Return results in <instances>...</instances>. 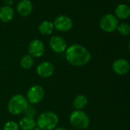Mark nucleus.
Masks as SVG:
<instances>
[{
  "label": "nucleus",
  "mask_w": 130,
  "mask_h": 130,
  "mask_svg": "<svg viewBox=\"0 0 130 130\" xmlns=\"http://www.w3.org/2000/svg\"><path fill=\"white\" fill-rule=\"evenodd\" d=\"M54 66L51 62L44 61L38 65L36 68V73L39 77L47 78L54 74Z\"/></svg>",
  "instance_id": "obj_10"
},
{
  "label": "nucleus",
  "mask_w": 130,
  "mask_h": 130,
  "mask_svg": "<svg viewBox=\"0 0 130 130\" xmlns=\"http://www.w3.org/2000/svg\"><path fill=\"white\" fill-rule=\"evenodd\" d=\"M88 104V98L84 94L77 95L73 101V107L77 110H82Z\"/></svg>",
  "instance_id": "obj_17"
},
{
  "label": "nucleus",
  "mask_w": 130,
  "mask_h": 130,
  "mask_svg": "<svg viewBox=\"0 0 130 130\" xmlns=\"http://www.w3.org/2000/svg\"><path fill=\"white\" fill-rule=\"evenodd\" d=\"M25 114V116L28 117H31V118H34L37 115V111L36 109L34 108V107L33 106V104H29L28 105V107H26L25 112L23 113Z\"/></svg>",
  "instance_id": "obj_20"
},
{
  "label": "nucleus",
  "mask_w": 130,
  "mask_h": 130,
  "mask_svg": "<svg viewBox=\"0 0 130 130\" xmlns=\"http://www.w3.org/2000/svg\"><path fill=\"white\" fill-rule=\"evenodd\" d=\"M18 124L21 130H33L36 128V120L26 116L21 118Z\"/></svg>",
  "instance_id": "obj_15"
},
{
  "label": "nucleus",
  "mask_w": 130,
  "mask_h": 130,
  "mask_svg": "<svg viewBox=\"0 0 130 130\" xmlns=\"http://www.w3.org/2000/svg\"><path fill=\"white\" fill-rule=\"evenodd\" d=\"M49 46L51 49L56 53H62L67 48L66 40L59 35H54L49 40Z\"/></svg>",
  "instance_id": "obj_9"
},
{
  "label": "nucleus",
  "mask_w": 130,
  "mask_h": 130,
  "mask_svg": "<svg viewBox=\"0 0 130 130\" xmlns=\"http://www.w3.org/2000/svg\"><path fill=\"white\" fill-rule=\"evenodd\" d=\"M113 72L119 75H125L130 71V63L125 59H117L112 65Z\"/></svg>",
  "instance_id": "obj_11"
},
{
  "label": "nucleus",
  "mask_w": 130,
  "mask_h": 130,
  "mask_svg": "<svg viewBox=\"0 0 130 130\" xmlns=\"http://www.w3.org/2000/svg\"><path fill=\"white\" fill-rule=\"evenodd\" d=\"M28 104L27 98L24 95L16 94L8 101L7 109L10 114L13 116H18L25 112Z\"/></svg>",
  "instance_id": "obj_3"
},
{
  "label": "nucleus",
  "mask_w": 130,
  "mask_h": 130,
  "mask_svg": "<svg viewBox=\"0 0 130 130\" xmlns=\"http://www.w3.org/2000/svg\"><path fill=\"white\" fill-rule=\"evenodd\" d=\"M119 24V19L115 14L110 13L102 16L99 22L100 29L106 33H113L116 30Z\"/></svg>",
  "instance_id": "obj_5"
},
{
  "label": "nucleus",
  "mask_w": 130,
  "mask_h": 130,
  "mask_svg": "<svg viewBox=\"0 0 130 130\" xmlns=\"http://www.w3.org/2000/svg\"><path fill=\"white\" fill-rule=\"evenodd\" d=\"M54 130H67L66 128H64V127H57V128H55Z\"/></svg>",
  "instance_id": "obj_23"
},
{
  "label": "nucleus",
  "mask_w": 130,
  "mask_h": 130,
  "mask_svg": "<svg viewBox=\"0 0 130 130\" xmlns=\"http://www.w3.org/2000/svg\"><path fill=\"white\" fill-rule=\"evenodd\" d=\"M34 64V58L31 55L26 54L23 56L20 59V66L24 69H30Z\"/></svg>",
  "instance_id": "obj_18"
},
{
  "label": "nucleus",
  "mask_w": 130,
  "mask_h": 130,
  "mask_svg": "<svg viewBox=\"0 0 130 130\" xmlns=\"http://www.w3.org/2000/svg\"><path fill=\"white\" fill-rule=\"evenodd\" d=\"M116 30L122 36H129L130 34V24L126 22L119 24Z\"/></svg>",
  "instance_id": "obj_19"
},
{
  "label": "nucleus",
  "mask_w": 130,
  "mask_h": 130,
  "mask_svg": "<svg viewBox=\"0 0 130 130\" xmlns=\"http://www.w3.org/2000/svg\"><path fill=\"white\" fill-rule=\"evenodd\" d=\"M18 13L21 17L28 16L33 10V5L30 0H21L16 7Z\"/></svg>",
  "instance_id": "obj_12"
},
{
  "label": "nucleus",
  "mask_w": 130,
  "mask_h": 130,
  "mask_svg": "<svg viewBox=\"0 0 130 130\" xmlns=\"http://www.w3.org/2000/svg\"><path fill=\"white\" fill-rule=\"evenodd\" d=\"M54 30V27L53 22L48 20L41 22L40 24L38 25V31L41 34L44 36H48L51 34Z\"/></svg>",
  "instance_id": "obj_16"
},
{
  "label": "nucleus",
  "mask_w": 130,
  "mask_h": 130,
  "mask_svg": "<svg viewBox=\"0 0 130 130\" xmlns=\"http://www.w3.org/2000/svg\"><path fill=\"white\" fill-rule=\"evenodd\" d=\"M59 123L58 116L53 111L40 113L36 120V126L41 130H54Z\"/></svg>",
  "instance_id": "obj_2"
},
{
  "label": "nucleus",
  "mask_w": 130,
  "mask_h": 130,
  "mask_svg": "<svg viewBox=\"0 0 130 130\" xmlns=\"http://www.w3.org/2000/svg\"><path fill=\"white\" fill-rule=\"evenodd\" d=\"M54 29L61 32H67L72 29L74 22L73 20L67 15L61 14L55 18L53 21Z\"/></svg>",
  "instance_id": "obj_7"
},
{
  "label": "nucleus",
  "mask_w": 130,
  "mask_h": 130,
  "mask_svg": "<svg viewBox=\"0 0 130 130\" xmlns=\"http://www.w3.org/2000/svg\"><path fill=\"white\" fill-rule=\"evenodd\" d=\"M69 123L75 129H86L90 123L89 116L84 110H74L69 116Z\"/></svg>",
  "instance_id": "obj_4"
},
{
  "label": "nucleus",
  "mask_w": 130,
  "mask_h": 130,
  "mask_svg": "<svg viewBox=\"0 0 130 130\" xmlns=\"http://www.w3.org/2000/svg\"><path fill=\"white\" fill-rule=\"evenodd\" d=\"M129 51H130V40H129Z\"/></svg>",
  "instance_id": "obj_24"
},
{
  "label": "nucleus",
  "mask_w": 130,
  "mask_h": 130,
  "mask_svg": "<svg viewBox=\"0 0 130 130\" xmlns=\"http://www.w3.org/2000/svg\"><path fill=\"white\" fill-rule=\"evenodd\" d=\"M128 1H129V2H130V0H128Z\"/></svg>",
  "instance_id": "obj_25"
},
{
  "label": "nucleus",
  "mask_w": 130,
  "mask_h": 130,
  "mask_svg": "<svg viewBox=\"0 0 130 130\" xmlns=\"http://www.w3.org/2000/svg\"><path fill=\"white\" fill-rule=\"evenodd\" d=\"M28 54L31 55L33 58H40L41 57L45 51V46L44 43L38 40L34 39L30 41L28 46Z\"/></svg>",
  "instance_id": "obj_8"
},
{
  "label": "nucleus",
  "mask_w": 130,
  "mask_h": 130,
  "mask_svg": "<svg viewBox=\"0 0 130 130\" xmlns=\"http://www.w3.org/2000/svg\"><path fill=\"white\" fill-rule=\"evenodd\" d=\"M115 16L121 20L129 18L130 17V7L126 4H119L115 8Z\"/></svg>",
  "instance_id": "obj_14"
},
{
  "label": "nucleus",
  "mask_w": 130,
  "mask_h": 130,
  "mask_svg": "<svg viewBox=\"0 0 130 130\" xmlns=\"http://www.w3.org/2000/svg\"><path fill=\"white\" fill-rule=\"evenodd\" d=\"M45 91L42 86L39 85H34L31 86L26 94V98L28 102L31 104H38L41 103L44 98Z\"/></svg>",
  "instance_id": "obj_6"
},
{
  "label": "nucleus",
  "mask_w": 130,
  "mask_h": 130,
  "mask_svg": "<svg viewBox=\"0 0 130 130\" xmlns=\"http://www.w3.org/2000/svg\"><path fill=\"white\" fill-rule=\"evenodd\" d=\"M14 9L11 6L4 5L0 8V21L4 23L10 22L14 18Z\"/></svg>",
  "instance_id": "obj_13"
},
{
  "label": "nucleus",
  "mask_w": 130,
  "mask_h": 130,
  "mask_svg": "<svg viewBox=\"0 0 130 130\" xmlns=\"http://www.w3.org/2000/svg\"><path fill=\"white\" fill-rule=\"evenodd\" d=\"M65 58L70 65L81 67L90 61L91 53L84 46L75 43L67 46L65 50Z\"/></svg>",
  "instance_id": "obj_1"
},
{
  "label": "nucleus",
  "mask_w": 130,
  "mask_h": 130,
  "mask_svg": "<svg viewBox=\"0 0 130 130\" xmlns=\"http://www.w3.org/2000/svg\"><path fill=\"white\" fill-rule=\"evenodd\" d=\"M19 126L18 124L13 121V120H9L8 122H6L3 126V129L2 130H19Z\"/></svg>",
  "instance_id": "obj_21"
},
{
  "label": "nucleus",
  "mask_w": 130,
  "mask_h": 130,
  "mask_svg": "<svg viewBox=\"0 0 130 130\" xmlns=\"http://www.w3.org/2000/svg\"><path fill=\"white\" fill-rule=\"evenodd\" d=\"M13 0H5V5H9V6H11V5H12V3H13Z\"/></svg>",
  "instance_id": "obj_22"
}]
</instances>
